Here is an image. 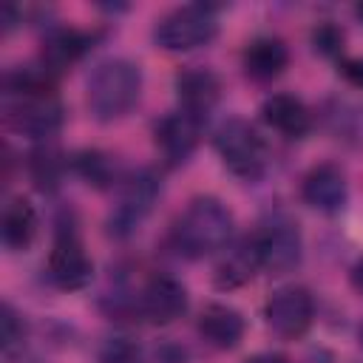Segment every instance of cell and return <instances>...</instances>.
<instances>
[{"label": "cell", "mask_w": 363, "mask_h": 363, "mask_svg": "<svg viewBox=\"0 0 363 363\" xmlns=\"http://www.w3.org/2000/svg\"><path fill=\"white\" fill-rule=\"evenodd\" d=\"M264 318L269 323V329L281 337H301L306 335V329L315 320V301L309 295L306 286L289 284L281 286L269 295L267 306H264Z\"/></svg>", "instance_id": "9c48e42d"}, {"label": "cell", "mask_w": 363, "mask_h": 363, "mask_svg": "<svg viewBox=\"0 0 363 363\" xmlns=\"http://www.w3.org/2000/svg\"><path fill=\"white\" fill-rule=\"evenodd\" d=\"M201 125H204L201 116L187 113L182 108L159 119L153 136H156V147L162 150V156H164L167 164H182V162L190 159V153L199 145Z\"/></svg>", "instance_id": "7c38bea8"}, {"label": "cell", "mask_w": 363, "mask_h": 363, "mask_svg": "<svg viewBox=\"0 0 363 363\" xmlns=\"http://www.w3.org/2000/svg\"><path fill=\"white\" fill-rule=\"evenodd\" d=\"M218 34V14L210 3H187L159 17L153 40L164 51H190L207 45Z\"/></svg>", "instance_id": "5b68a950"}, {"label": "cell", "mask_w": 363, "mask_h": 363, "mask_svg": "<svg viewBox=\"0 0 363 363\" xmlns=\"http://www.w3.org/2000/svg\"><path fill=\"white\" fill-rule=\"evenodd\" d=\"M0 326H3V354H6V360H9V357L23 346V335H26V329H23V318L14 312L11 303H3Z\"/></svg>", "instance_id": "cb8c5ba5"}, {"label": "cell", "mask_w": 363, "mask_h": 363, "mask_svg": "<svg viewBox=\"0 0 363 363\" xmlns=\"http://www.w3.org/2000/svg\"><path fill=\"white\" fill-rule=\"evenodd\" d=\"M176 94H179V108L187 113H196L207 119V113L216 108L221 96V82L210 68H184L176 74Z\"/></svg>", "instance_id": "5bb4252c"}, {"label": "cell", "mask_w": 363, "mask_h": 363, "mask_svg": "<svg viewBox=\"0 0 363 363\" xmlns=\"http://www.w3.org/2000/svg\"><path fill=\"white\" fill-rule=\"evenodd\" d=\"M31 179L40 190H54L60 184V176H62V159L54 147H40L31 153Z\"/></svg>", "instance_id": "44dd1931"}, {"label": "cell", "mask_w": 363, "mask_h": 363, "mask_svg": "<svg viewBox=\"0 0 363 363\" xmlns=\"http://www.w3.org/2000/svg\"><path fill=\"white\" fill-rule=\"evenodd\" d=\"M0 235H3V244L14 252L31 247V241L37 235V210L28 199H23V196L9 199V204L3 207Z\"/></svg>", "instance_id": "d6986e66"}, {"label": "cell", "mask_w": 363, "mask_h": 363, "mask_svg": "<svg viewBox=\"0 0 363 363\" xmlns=\"http://www.w3.org/2000/svg\"><path fill=\"white\" fill-rule=\"evenodd\" d=\"M216 150L224 162V167L244 179V182H258L267 170L269 153L264 136L247 122V119H224L216 130Z\"/></svg>", "instance_id": "277c9868"}, {"label": "cell", "mask_w": 363, "mask_h": 363, "mask_svg": "<svg viewBox=\"0 0 363 363\" xmlns=\"http://www.w3.org/2000/svg\"><path fill=\"white\" fill-rule=\"evenodd\" d=\"M301 199L318 213H326V216L340 213L349 199L346 173L335 162H320L309 167L301 182Z\"/></svg>", "instance_id": "30bf717a"}, {"label": "cell", "mask_w": 363, "mask_h": 363, "mask_svg": "<svg viewBox=\"0 0 363 363\" xmlns=\"http://www.w3.org/2000/svg\"><path fill=\"white\" fill-rule=\"evenodd\" d=\"M142 94V68L128 57L102 60L88 77V108L99 122L122 119Z\"/></svg>", "instance_id": "3957f363"}, {"label": "cell", "mask_w": 363, "mask_h": 363, "mask_svg": "<svg viewBox=\"0 0 363 363\" xmlns=\"http://www.w3.org/2000/svg\"><path fill=\"white\" fill-rule=\"evenodd\" d=\"M241 60H244L247 77H252L255 82H269V79H275L286 68L289 51L284 45V40L264 34V37H255V40L247 43Z\"/></svg>", "instance_id": "ac0fdd59"}, {"label": "cell", "mask_w": 363, "mask_h": 363, "mask_svg": "<svg viewBox=\"0 0 363 363\" xmlns=\"http://www.w3.org/2000/svg\"><path fill=\"white\" fill-rule=\"evenodd\" d=\"M71 164H74V170H77L88 184H94V187H111L113 179H116V164H113V159H111L108 153H102V150H94V147L74 153V156H71Z\"/></svg>", "instance_id": "ffe728a7"}, {"label": "cell", "mask_w": 363, "mask_h": 363, "mask_svg": "<svg viewBox=\"0 0 363 363\" xmlns=\"http://www.w3.org/2000/svg\"><path fill=\"white\" fill-rule=\"evenodd\" d=\"M261 116L269 128H275L286 139H301L312 128V113L295 94H272L261 105Z\"/></svg>", "instance_id": "9a60e30c"}, {"label": "cell", "mask_w": 363, "mask_h": 363, "mask_svg": "<svg viewBox=\"0 0 363 363\" xmlns=\"http://www.w3.org/2000/svg\"><path fill=\"white\" fill-rule=\"evenodd\" d=\"M45 272H48V281L57 289H65V292H77V289H85L91 284L94 261L88 258V252H85L74 227H62L57 233V241L51 247Z\"/></svg>", "instance_id": "ba28073f"}, {"label": "cell", "mask_w": 363, "mask_h": 363, "mask_svg": "<svg viewBox=\"0 0 363 363\" xmlns=\"http://www.w3.org/2000/svg\"><path fill=\"white\" fill-rule=\"evenodd\" d=\"M6 113L20 133L31 139H51L62 128L65 116V108L54 91V74H48L43 65L9 71Z\"/></svg>", "instance_id": "6da1fadb"}, {"label": "cell", "mask_w": 363, "mask_h": 363, "mask_svg": "<svg viewBox=\"0 0 363 363\" xmlns=\"http://www.w3.org/2000/svg\"><path fill=\"white\" fill-rule=\"evenodd\" d=\"M133 306L150 323H173L187 309V289L173 275H153L142 286Z\"/></svg>", "instance_id": "8fae6325"}, {"label": "cell", "mask_w": 363, "mask_h": 363, "mask_svg": "<svg viewBox=\"0 0 363 363\" xmlns=\"http://www.w3.org/2000/svg\"><path fill=\"white\" fill-rule=\"evenodd\" d=\"M337 68H340V74L349 85L363 88V57H340Z\"/></svg>", "instance_id": "d4e9b609"}, {"label": "cell", "mask_w": 363, "mask_h": 363, "mask_svg": "<svg viewBox=\"0 0 363 363\" xmlns=\"http://www.w3.org/2000/svg\"><path fill=\"white\" fill-rule=\"evenodd\" d=\"M352 284L363 292V258H360V261L354 264V269H352Z\"/></svg>", "instance_id": "4316f807"}, {"label": "cell", "mask_w": 363, "mask_h": 363, "mask_svg": "<svg viewBox=\"0 0 363 363\" xmlns=\"http://www.w3.org/2000/svg\"><path fill=\"white\" fill-rule=\"evenodd\" d=\"M159 179L150 170H136L122 182L119 190V201L108 216V233L116 238L130 235L133 230H139V224L145 221V216L153 210L156 199H159Z\"/></svg>", "instance_id": "52a82bcc"}, {"label": "cell", "mask_w": 363, "mask_h": 363, "mask_svg": "<svg viewBox=\"0 0 363 363\" xmlns=\"http://www.w3.org/2000/svg\"><path fill=\"white\" fill-rule=\"evenodd\" d=\"M354 14H357V20L363 23V3H357V6H354Z\"/></svg>", "instance_id": "83f0119b"}, {"label": "cell", "mask_w": 363, "mask_h": 363, "mask_svg": "<svg viewBox=\"0 0 363 363\" xmlns=\"http://www.w3.org/2000/svg\"><path fill=\"white\" fill-rule=\"evenodd\" d=\"M258 269H264L261 255H258V244H255V235H247V238L235 241L233 247L227 244L221 250V258L216 264V286L218 289H238V286L250 284Z\"/></svg>", "instance_id": "4fadbf2b"}, {"label": "cell", "mask_w": 363, "mask_h": 363, "mask_svg": "<svg viewBox=\"0 0 363 363\" xmlns=\"http://www.w3.org/2000/svg\"><path fill=\"white\" fill-rule=\"evenodd\" d=\"M255 235L258 244V255H261V267L272 275H284L289 269H295L301 264L303 255V238L298 230V221H292L284 213L269 216Z\"/></svg>", "instance_id": "8992f818"}, {"label": "cell", "mask_w": 363, "mask_h": 363, "mask_svg": "<svg viewBox=\"0 0 363 363\" xmlns=\"http://www.w3.org/2000/svg\"><path fill=\"white\" fill-rule=\"evenodd\" d=\"M312 45L323 57H343V28L335 26L332 20H323L312 28Z\"/></svg>", "instance_id": "7402d4cb"}, {"label": "cell", "mask_w": 363, "mask_h": 363, "mask_svg": "<svg viewBox=\"0 0 363 363\" xmlns=\"http://www.w3.org/2000/svg\"><path fill=\"white\" fill-rule=\"evenodd\" d=\"M244 315L227 303H210L199 315V332L216 349H235L244 337Z\"/></svg>", "instance_id": "e0dca14e"}, {"label": "cell", "mask_w": 363, "mask_h": 363, "mask_svg": "<svg viewBox=\"0 0 363 363\" xmlns=\"http://www.w3.org/2000/svg\"><path fill=\"white\" fill-rule=\"evenodd\" d=\"M247 363H289L284 354H278V352H258V354H252Z\"/></svg>", "instance_id": "484cf974"}, {"label": "cell", "mask_w": 363, "mask_h": 363, "mask_svg": "<svg viewBox=\"0 0 363 363\" xmlns=\"http://www.w3.org/2000/svg\"><path fill=\"white\" fill-rule=\"evenodd\" d=\"M233 213L216 196L193 199L170 227V244L184 258H204L221 252L233 238Z\"/></svg>", "instance_id": "7a4b0ae2"}, {"label": "cell", "mask_w": 363, "mask_h": 363, "mask_svg": "<svg viewBox=\"0 0 363 363\" xmlns=\"http://www.w3.org/2000/svg\"><path fill=\"white\" fill-rule=\"evenodd\" d=\"M99 363H145L142 349L130 337H111L99 352Z\"/></svg>", "instance_id": "603a6c76"}, {"label": "cell", "mask_w": 363, "mask_h": 363, "mask_svg": "<svg viewBox=\"0 0 363 363\" xmlns=\"http://www.w3.org/2000/svg\"><path fill=\"white\" fill-rule=\"evenodd\" d=\"M360 343H363V329H360Z\"/></svg>", "instance_id": "f1b7e54d"}, {"label": "cell", "mask_w": 363, "mask_h": 363, "mask_svg": "<svg viewBox=\"0 0 363 363\" xmlns=\"http://www.w3.org/2000/svg\"><path fill=\"white\" fill-rule=\"evenodd\" d=\"M94 45V34L82 31V28H71V26H60L51 28L43 40V68L48 74H57L68 65H74L88 48Z\"/></svg>", "instance_id": "2e32d148"}]
</instances>
